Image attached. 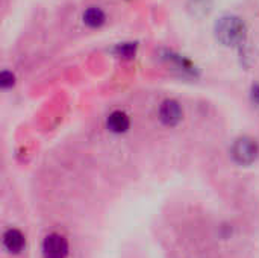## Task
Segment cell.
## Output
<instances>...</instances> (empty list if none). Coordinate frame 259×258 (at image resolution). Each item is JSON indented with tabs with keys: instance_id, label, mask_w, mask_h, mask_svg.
<instances>
[{
	"instance_id": "cell-1",
	"label": "cell",
	"mask_w": 259,
	"mask_h": 258,
	"mask_svg": "<svg viewBox=\"0 0 259 258\" xmlns=\"http://www.w3.org/2000/svg\"><path fill=\"white\" fill-rule=\"evenodd\" d=\"M214 33L217 41L226 47L240 46L246 40V24L237 15H223L215 21Z\"/></svg>"
},
{
	"instance_id": "cell-2",
	"label": "cell",
	"mask_w": 259,
	"mask_h": 258,
	"mask_svg": "<svg viewBox=\"0 0 259 258\" xmlns=\"http://www.w3.org/2000/svg\"><path fill=\"white\" fill-rule=\"evenodd\" d=\"M231 155L234 161L240 166H250L259 157L258 141L252 137H240L234 141L231 148Z\"/></svg>"
},
{
	"instance_id": "cell-3",
	"label": "cell",
	"mask_w": 259,
	"mask_h": 258,
	"mask_svg": "<svg viewBox=\"0 0 259 258\" xmlns=\"http://www.w3.org/2000/svg\"><path fill=\"white\" fill-rule=\"evenodd\" d=\"M68 251H70V248H68L67 239L58 233L49 234L42 242L44 258H67Z\"/></svg>"
},
{
	"instance_id": "cell-4",
	"label": "cell",
	"mask_w": 259,
	"mask_h": 258,
	"mask_svg": "<svg viewBox=\"0 0 259 258\" xmlns=\"http://www.w3.org/2000/svg\"><path fill=\"white\" fill-rule=\"evenodd\" d=\"M159 119L167 126H176L181 122V119H182L181 105L176 100H173V99L164 100L161 108H159Z\"/></svg>"
},
{
	"instance_id": "cell-5",
	"label": "cell",
	"mask_w": 259,
	"mask_h": 258,
	"mask_svg": "<svg viewBox=\"0 0 259 258\" xmlns=\"http://www.w3.org/2000/svg\"><path fill=\"white\" fill-rule=\"evenodd\" d=\"M3 246L9 254H20L26 246V239L20 230L9 228L3 234Z\"/></svg>"
},
{
	"instance_id": "cell-6",
	"label": "cell",
	"mask_w": 259,
	"mask_h": 258,
	"mask_svg": "<svg viewBox=\"0 0 259 258\" xmlns=\"http://www.w3.org/2000/svg\"><path fill=\"white\" fill-rule=\"evenodd\" d=\"M108 129L111 132H115V134H121V132H126L129 129V125H131V120L129 117L121 113V111H114L109 117H108Z\"/></svg>"
},
{
	"instance_id": "cell-7",
	"label": "cell",
	"mask_w": 259,
	"mask_h": 258,
	"mask_svg": "<svg viewBox=\"0 0 259 258\" xmlns=\"http://www.w3.org/2000/svg\"><path fill=\"white\" fill-rule=\"evenodd\" d=\"M105 12L97 6H91L83 12V23L90 27H100L105 23Z\"/></svg>"
},
{
	"instance_id": "cell-8",
	"label": "cell",
	"mask_w": 259,
	"mask_h": 258,
	"mask_svg": "<svg viewBox=\"0 0 259 258\" xmlns=\"http://www.w3.org/2000/svg\"><path fill=\"white\" fill-rule=\"evenodd\" d=\"M187 8L193 17L202 18L209 14V11L212 8V0H188Z\"/></svg>"
},
{
	"instance_id": "cell-9",
	"label": "cell",
	"mask_w": 259,
	"mask_h": 258,
	"mask_svg": "<svg viewBox=\"0 0 259 258\" xmlns=\"http://www.w3.org/2000/svg\"><path fill=\"white\" fill-rule=\"evenodd\" d=\"M168 62H171L175 67H178L181 71L184 73H188V75H196V67L191 65V62L185 58H182L181 55H176L173 52H165V56H164Z\"/></svg>"
},
{
	"instance_id": "cell-10",
	"label": "cell",
	"mask_w": 259,
	"mask_h": 258,
	"mask_svg": "<svg viewBox=\"0 0 259 258\" xmlns=\"http://www.w3.org/2000/svg\"><path fill=\"white\" fill-rule=\"evenodd\" d=\"M137 53V43H123L115 47V55L124 59L134 58Z\"/></svg>"
},
{
	"instance_id": "cell-11",
	"label": "cell",
	"mask_w": 259,
	"mask_h": 258,
	"mask_svg": "<svg viewBox=\"0 0 259 258\" xmlns=\"http://www.w3.org/2000/svg\"><path fill=\"white\" fill-rule=\"evenodd\" d=\"M14 84H15V76L11 71L3 70L2 75H0V85H2V88H9Z\"/></svg>"
},
{
	"instance_id": "cell-12",
	"label": "cell",
	"mask_w": 259,
	"mask_h": 258,
	"mask_svg": "<svg viewBox=\"0 0 259 258\" xmlns=\"http://www.w3.org/2000/svg\"><path fill=\"white\" fill-rule=\"evenodd\" d=\"M250 97H252V102H253L256 106H259V84H253V85H252Z\"/></svg>"
}]
</instances>
